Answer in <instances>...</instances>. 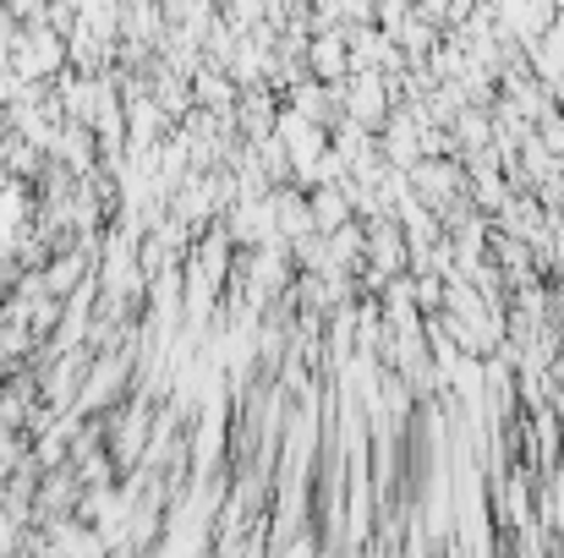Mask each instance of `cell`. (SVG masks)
I'll return each instance as SVG.
<instances>
[{
	"mask_svg": "<svg viewBox=\"0 0 564 558\" xmlns=\"http://www.w3.org/2000/svg\"><path fill=\"white\" fill-rule=\"evenodd\" d=\"M88 280H94V252H83V247L55 252V258H50V269H44V291H50L55 302H72Z\"/></svg>",
	"mask_w": 564,
	"mask_h": 558,
	"instance_id": "3957f363",
	"label": "cell"
},
{
	"mask_svg": "<svg viewBox=\"0 0 564 558\" xmlns=\"http://www.w3.org/2000/svg\"><path fill=\"white\" fill-rule=\"evenodd\" d=\"M313 214H324V225H340V214H346V203H340L335 192H324V197L313 203Z\"/></svg>",
	"mask_w": 564,
	"mask_h": 558,
	"instance_id": "52a82bcc",
	"label": "cell"
},
{
	"mask_svg": "<svg viewBox=\"0 0 564 558\" xmlns=\"http://www.w3.org/2000/svg\"><path fill=\"white\" fill-rule=\"evenodd\" d=\"M192 99H197L203 110H225V105L236 99V88H230L214 66H203V72H197V83H192Z\"/></svg>",
	"mask_w": 564,
	"mask_h": 558,
	"instance_id": "5b68a950",
	"label": "cell"
},
{
	"mask_svg": "<svg viewBox=\"0 0 564 558\" xmlns=\"http://www.w3.org/2000/svg\"><path fill=\"white\" fill-rule=\"evenodd\" d=\"M44 543H50V554L55 558H110L105 537H99L88 521H77V515H66V521L44 526Z\"/></svg>",
	"mask_w": 564,
	"mask_h": 558,
	"instance_id": "7a4b0ae2",
	"label": "cell"
},
{
	"mask_svg": "<svg viewBox=\"0 0 564 558\" xmlns=\"http://www.w3.org/2000/svg\"><path fill=\"white\" fill-rule=\"evenodd\" d=\"M22 83H55L72 61H66V39L61 33H50V28H22V39H17V50H11V61H6Z\"/></svg>",
	"mask_w": 564,
	"mask_h": 558,
	"instance_id": "6da1fadb",
	"label": "cell"
},
{
	"mask_svg": "<svg viewBox=\"0 0 564 558\" xmlns=\"http://www.w3.org/2000/svg\"><path fill=\"white\" fill-rule=\"evenodd\" d=\"M77 28H88L105 44H121V6L116 0H83L77 6Z\"/></svg>",
	"mask_w": 564,
	"mask_h": 558,
	"instance_id": "277c9868",
	"label": "cell"
},
{
	"mask_svg": "<svg viewBox=\"0 0 564 558\" xmlns=\"http://www.w3.org/2000/svg\"><path fill=\"white\" fill-rule=\"evenodd\" d=\"M313 61H318V72H329V77H335V72H340V44H335V39H324V44L313 50Z\"/></svg>",
	"mask_w": 564,
	"mask_h": 558,
	"instance_id": "8992f818",
	"label": "cell"
}]
</instances>
